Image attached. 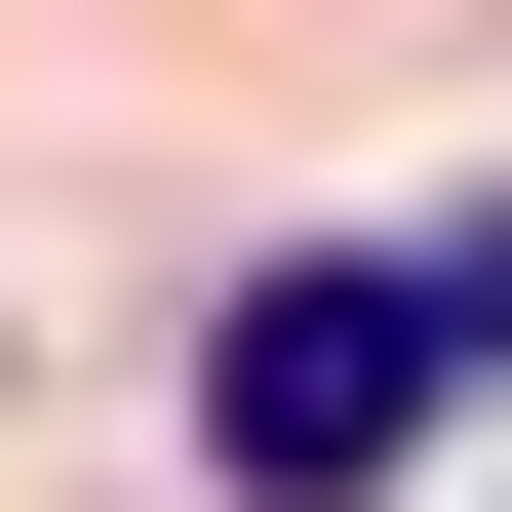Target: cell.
<instances>
[{"instance_id":"cell-1","label":"cell","mask_w":512,"mask_h":512,"mask_svg":"<svg viewBox=\"0 0 512 512\" xmlns=\"http://www.w3.org/2000/svg\"><path fill=\"white\" fill-rule=\"evenodd\" d=\"M512 355V197L434 276H237V355H197V473L237 512H355V473H434V394Z\"/></svg>"}]
</instances>
